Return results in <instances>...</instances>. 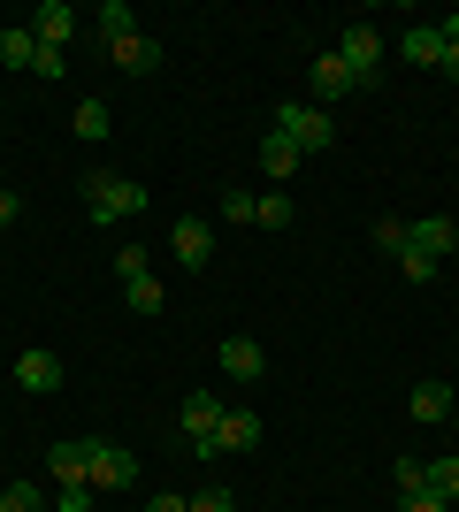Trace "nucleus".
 Masks as SVG:
<instances>
[{"label":"nucleus","instance_id":"1","mask_svg":"<svg viewBox=\"0 0 459 512\" xmlns=\"http://www.w3.org/2000/svg\"><path fill=\"white\" fill-rule=\"evenodd\" d=\"M85 214L108 230V222H131V214H146V184H131V176H85Z\"/></svg>","mask_w":459,"mask_h":512},{"label":"nucleus","instance_id":"2","mask_svg":"<svg viewBox=\"0 0 459 512\" xmlns=\"http://www.w3.org/2000/svg\"><path fill=\"white\" fill-rule=\"evenodd\" d=\"M276 130H284L299 153L337 146V123H329V107H314V100H284V107H276Z\"/></svg>","mask_w":459,"mask_h":512},{"label":"nucleus","instance_id":"3","mask_svg":"<svg viewBox=\"0 0 459 512\" xmlns=\"http://www.w3.org/2000/svg\"><path fill=\"white\" fill-rule=\"evenodd\" d=\"M337 62L352 69V85H375V69H383V31H375V23H345Z\"/></svg>","mask_w":459,"mask_h":512},{"label":"nucleus","instance_id":"4","mask_svg":"<svg viewBox=\"0 0 459 512\" xmlns=\"http://www.w3.org/2000/svg\"><path fill=\"white\" fill-rule=\"evenodd\" d=\"M176 421H184L192 459H215V421H222V398H215V390H192V398L176 406Z\"/></svg>","mask_w":459,"mask_h":512},{"label":"nucleus","instance_id":"5","mask_svg":"<svg viewBox=\"0 0 459 512\" xmlns=\"http://www.w3.org/2000/svg\"><path fill=\"white\" fill-rule=\"evenodd\" d=\"M406 253H421V260H452L459 253V222L452 214H414V222H406Z\"/></svg>","mask_w":459,"mask_h":512},{"label":"nucleus","instance_id":"6","mask_svg":"<svg viewBox=\"0 0 459 512\" xmlns=\"http://www.w3.org/2000/svg\"><path fill=\"white\" fill-rule=\"evenodd\" d=\"M100 497H115V490H131L138 482V451H123V444H92V474H85Z\"/></svg>","mask_w":459,"mask_h":512},{"label":"nucleus","instance_id":"7","mask_svg":"<svg viewBox=\"0 0 459 512\" xmlns=\"http://www.w3.org/2000/svg\"><path fill=\"white\" fill-rule=\"evenodd\" d=\"M169 245H176L184 268H207V260H215V222H207V214H184V222L169 230Z\"/></svg>","mask_w":459,"mask_h":512},{"label":"nucleus","instance_id":"8","mask_svg":"<svg viewBox=\"0 0 459 512\" xmlns=\"http://www.w3.org/2000/svg\"><path fill=\"white\" fill-rule=\"evenodd\" d=\"M215 360H222V375H230V383H261V375H268V352H261L253 337H222Z\"/></svg>","mask_w":459,"mask_h":512},{"label":"nucleus","instance_id":"9","mask_svg":"<svg viewBox=\"0 0 459 512\" xmlns=\"http://www.w3.org/2000/svg\"><path fill=\"white\" fill-rule=\"evenodd\" d=\"M253 444H261V413L222 406V421H215V459H222V451H253Z\"/></svg>","mask_w":459,"mask_h":512},{"label":"nucleus","instance_id":"10","mask_svg":"<svg viewBox=\"0 0 459 512\" xmlns=\"http://www.w3.org/2000/svg\"><path fill=\"white\" fill-rule=\"evenodd\" d=\"M46 474H54L62 490H69V482H85V474H92V436H69V444H54V451H46Z\"/></svg>","mask_w":459,"mask_h":512},{"label":"nucleus","instance_id":"11","mask_svg":"<svg viewBox=\"0 0 459 512\" xmlns=\"http://www.w3.org/2000/svg\"><path fill=\"white\" fill-rule=\"evenodd\" d=\"M69 31H77V8H69V0H46L39 16H31V39L39 46H69Z\"/></svg>","mask_w":459,"mask_h":512},{"label":"nucleus","instance_id":"12","mask_svg":"<svg viewBox=\"0 0 459 512\" xmlns=\"http://www.w3.org/2000/svg\"><path fill=\"white\" fill-rule=\"evenodd\" d=\"M306 85H314V107H329V100H345V92H360V85H352V69L337 62V54H322V62H314V77H306Z\"/></svg>","mask_w":459,"mask_h":512},{"label":"nucleus","instance_id":"13","mask_svg":"<svg viewBox=\"0 0 459 512\" xmlns=\"http://www.w3.org/2000/svg\"><path fill=\"white\" fill-rule=\"evenodd\" d=\"M16 383L23 390H62V360L54 352H16Z\"/></svg>","mask_w":459,"mask_h":512},{"label":"nucleus","instance_id":"14","mask_svg":"<svg viewBox=\"0 0 459 512\" xmlns=\"http://www.w3.org/2000/svg\"><path fill=\"white\" fill-rule=\"evenodd\" d=\"M421 490L452 505V497H459V451H437V459H421Z\"/></svg>","mask_w":459,"mask_h":512},{"label":"nucleus","instance_id":"15","mask_svg":"<svg viewBox=\"0 0 459 512\" xmlns=\"http://www.w3.org/2000/svg\"><path fill=\"white\" fill-rule=\"evenodd\" d=\"M108 54H115V69H131V77H153V69H161V46H153L146 31H131V39L108 46Z\"/></svg>","mask_w":459,"mask_h":512},{"label":"nucleus","instance_id":"16","mask_svg":"<svg viewBox=\"0 0 459 512\" xmlns=\"http://www.w3.org/2000/svg\"><path fill=\"white\" fill-rule=\"evenodd\" d=\"M398 54H406L414 69H437V62H444V39H437V23H414V31L398 39Z\"/></svg>","mask_w":459,"mask_h":512},{"label":"nucleus","instance_id":"17","mask_svg":"<svg viewBox=\"0 0 459 512\" xmlns=\"http://www.w3.org/2000/svg\"><path fill=\"white\" fill-rule=\"evenodd\" d=\"M299 161H306V153H299V146H291L284 130H268V138H261V169H268V176H276V184H291V169H299Z\"/></svg>","mask_w":459,"mask_h":512},{"label":"nucleus","instance_id":"18","mask_svg":"<svg viewBox=\"0 0 459 512\" xmlns=\"http://www.w3.org/2000/svg\"><path fill=\"white\" fill-rule=\"evenodd\" d=\"M452 383H414V421H452Z\"/></svg>","mask_w":459,"mask_h":512},{"label":"nucleus","instance_id":"19","mask_svg":"<svg viewBox=\"0 0 459 512\" xmlns=\"http://www.w3.org/2000/svg\"><path fill=\"white\" fill-rule=\"evenodd\" d=\"M92 23H100V39H108V46H123V39H131V31H138L131 0H108V8H100V16H92Z\"/></svg>","mask_w":459,"mask_h":512},{"label":"nucleus","instance_id":"20","mask_svg":"<svg viewBox=\"0 0 459 512\" xmlns=\"http://www.w3.org/2000/svg\"><path fill=\"white\" fill-rule=\"evenodd\" d=\"M0 62H8V69H31V62H39V39H31L23 23H16V31H0Z\"/></svg>","mask_w":459,"mask_h":512},{"label":"nucleus","instance_id":"21","mask_svg":"<svg viewBox=\"0 0 459 512\" xmlns=\"http://www.w3.org/2000/svg\"><path fill=\"white\" fill-rule=\"evenodd\" d=\"M253 207H261V214H253L261 230H291V192H261Z\"/></svg>","mask_w":459,"mask_h":512},{"label":"nucleus","instance_id":"22","mask_svg":"<svg viewBox=\"0 0 459 512\" xmlns=\"http://www.w3.org/2000/svg\"><path fill=\"white\" fill-rule=\"evenodd\" d=\"M0 512H46V490L39 482H8V490H0Z\"/></svg>","mask_w":459,"mask_h":512},{"label":"nucleus","instance_id":"23","mask_svg":"<svg viewBox=\"0 0 459 512\" xmlns=\"http://www.w3.org/2000/svg\"><path fill=\"white\" fill-rule=\"evenodd\" d=\"M123 306H131V314H161V283H153V276L123 283Z\"/></svg>","mask_w":459,"mask_h":512},{"label":"nucleus","instance_id":"24","mask_svg":"<svg viewBox=\"0 0 459 512\" xmlns=\"http://www.w3.org/2000/svg\"><path fill=\"white\" fill-rule=\"evenodd\" d=\"M77 138H108V100H77Z\"/></svg>","mask_w":459,"mask_h":512},{"label":"nucleus","instance_id":"25","mask_svg":"<svg viewBox=\"0 0 459 512\" xmlns=\"http://www.w3.org/2000/svg\"><path fill=\"white\" fill-rule=\"evenodd\" d=\"M115 276H123V283L153 276V260H146V245H123V253H115Z\"/></svg>","mask_w":459,"mask_h":512},{"label":"nucleus","instance_id":"26","mask_svg":"<svg viewBox=\"0 0 459 512\" xmlns=\"http://www.w3.org/2000/svg\"><path fill=\"white\" fill-rule=\"evenodd\" d=\"M222 222H230V230H245V222H253V214H261V207H253V199H245V192H222Z\"/></svg>","mask_w":459,"mask_h":512},{"label":"nucleus","instance_id":"27","mask_svg":"<svg viewBox=\"0 0 459 512\" xmlns=\"http://www.w3.org/2000/svg\"><path fill=\"white\" fill-rule=\"evenodd\" d=\"M375 245H383V253H406V222H398V214H383V222H375Z\"/></svg>","mask_w":459,"mask_h":512},{"label":"nucleus","instance_id":"28","mask_svg":"<svg viewBox=\"0 0 459 512\" xmlns=\"http://www.w3.org/2000/svg\"><path fill=\"white\" fill-rule=\"evenodd\" d=\"M398 268H406V283H414V291H421V283H437V276H444L437 260H421V253H398Z\"/></svg>","mask_w":459,"mask_h":512},{"label":"nucleus","instance_id":"29","mask_svg":"<svg viewBox=\"0 0 459 512\" xmlns=\"http://www.w3.org/2000/svg\"><path fill=\"white\" fill-rule=\"evenodd\" d=\"M31 69H39V85H54L69 62H62V46H39V62H31Z\"/></svg>","mask_w":459,"mask_h":512},{"label":"nucleus","instance_id":"30","mask_svg":"<svg viewBox=\"0 0 459 512\" xmlns=\"http://www.w3.org/2000/svg\"><path fill=\"white\" fill-rule=\"evenodd\" d=\"M92 497H100L92 482H69V490H62V512H92Z\"/></svg>","mask_w":459,"mask_h":512},{"label":"nucleus","instance_id":"31","mask_svg":"<svg viewBox=\"0 0 459 512\" xmlns=\"http://www.w3.org/2000/svg\"><path fill=\"white\" fill-rule=\"evenodd\" d=\"M192 512H238V505H230V490H199Z\"/></svg>","mask_w":459,"mask_h":512},{"label":"nucleus","instance_id":"32","mask_svg":"<svg viewBox=\"0 0 459 512\" xmlns=\"http://www.w3.org/2000/svg\"><path fill=\"white\" fill-rule=\"evenodd\" d=\"M398 512H452V505H444V497H429V490H406V505H398Z\"/></svg>","mask_w":459,"mask_h":512},{"label":"nucleus","instance_id":"33","mask_svg":"<svg viewBox=\"0 0 459 512\" xmlns=\"http://www.w3.org/2000/svg\"><path fill=\"white\" fill-rule=\"evenodd\" d=\"M16 214H23V199H16V192H0V230H8Z\"/></svg>","mask_w":459,"mask_h":512},{"label":"nucleus","instance_id":"34","mask_svg":"<svg viewBox=\"0 0 459 512\" xmlns=\"http://www.w3.org/2000/svg\"><path fill=\"white\" fill-rule=\"evenodd\" d=\"M146 512H192V497H153Z\"/></svg>","mask_w":459,"mask_h":512},{"label":"nucleus","instance_id":"35","mask_svg":"<svg viewBox=\"0 0 459 512\" xmlns=\"http://www.w3.org/2000/svg\"><path fill=\"white\" fill-rule=\"evenodd\" d=\"M437 69H444V77H459V46H444V62H437Z\"/></svg>","mask_w":459,"mask_h":512},{"label":"nucleus","instance_id":"36","mask_svg":"<svg viewBox=\"0 0 459 512\" xmlns=\"http://www.w3.org/2000/svg\"><path fill=\"white\" fill-rule=\"evenodd\" d=\"M452 398H459V383H452Z\"/></svg>","mask_w":459,"mask_h":512}]
</instances>
